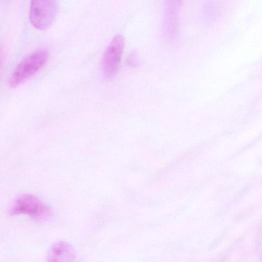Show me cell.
Wrapping results in <instances>:
<instances>
[{
	"label": "cell",
	"mask_w": 262,
	"mask_h": 262,
	"mask_svg": "<svg viewBox=\"0 0 262 262\" xmlns=\"http://www.w3.org/2000/svg\"><path fill=\"white\" fill-rule=\"evenodd\" d=\"M49 53L45 49L36 50L26 57L16 67L9 79V85L15 88L25 82L46 64Z\"/></svg>",
	"instance_id": "6da1fadb"
},
{
	"label": "cell",
	"mask_w": 262,
	"mask_h": 262,
	"mask_svg": "<svg viewBox=\"0 0 262 262\" xmlns=\"http://www.w3.org/2000/svg\"><path fill=\"white\" fill-rule=\"evenodd\" d=\"M8 212L10 215L26 214L34 220L42 221L49 217L51 210L38 197L23 194L13 201Z\"/></svg>",
	"instance_id": "7a4b0ae2"
},
{
	"label": "cell",
	"mask_w": 262,
	"mask_h": 262,
	"mask_svg": "<svg viewBox=\"0 0 262 262\" xmlns=\"http://www.w3.org/2000/svg\"><path fill=\"white\" fill-rule=\"evenodd\" d=\"M57 12L56 0H31L30 21L37 29H47L55 20Z\"/></svg>",
	"instance_id": "3957f363"
},
{
	"label": "cell",
	"mask_w": 262,
	"mask_h": 262,
	"mask_svg": "<svg viewBox=\"0 0 262 262\" xmlns=\"http://www.w3.org/2000/svg\"><path fill=\"white\" fill-rule=\"evenodd\" d=\"M124 39L121 35H116L107 46L102 59V69L105 76L110 78L117 73L124 48Z\"/></svg>",
	"instance_id": "277c9868"
},
{
	"label": "cell",
	"mask_w": 262,
	"mask_h": 262,
	"mask_svg": "<svg viewBox=\"0 0 262 262\" xmlns=\"http://www.w3.org/2000/svg\"><path fill=\"white\" fill-rule=\"evenodd\" d=\"M76 258L73 247L69 243L58 241L53 244L47 253V258L49 261H71Z\"/></svg>",
	"instance_id": "5b68a950"
},
{
	"label": "cell",
	"mask_w": 262,
	"mask_h": 262,
	"mask_svg": "<svg viewBox=\"0 0 262 262\" xmlns=\"http://www.w3.org/2000/svg\"><path fill=\"white\" fill-rule=\"evenodd\" d=\"M127 64L132 67H135L139 63V59L136 52H133L129 54L127 58Z\"/></svg>",
	"instance_id": "8992f818"
}]
</instances>
